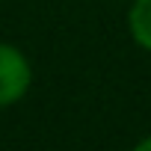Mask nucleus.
Instances as JSON below:
<instances>
[{
    "mask_svg": "<svg viewBox=\"0 0 151 151\" xmlns=\"http://www.w3.org/2000/svg\"><path fill=\"white\" fill-rule=\"evenodd\" d=\"M30 83H33L30 59L18 47L0 42V107H9V104L21 101L27 95Z\"/></svg>",
    "mask_w": 151,
    "mask_h": 151,
    "instance_id": "obj_1",
    "label": "nucleus"
},
{
    "mask_svg": "<svg viewBox=\"0 0 151 151\" xmlns=\"http://www.w3.org/2000/svg\"><path fill=\"white\" fill-rule=\"evenodd\" d=\"M127 30L139 47L151 50V0H133L127 12Z\"/></svg>",
    "mask_w": 151,
    "mask_h": 151,
    "instance_id": "obj_2",
    "label": "nucleus"
},
{
    "mask_svg": "<svg viewBox=\"0 0 151 151\" xmlns=\"http://www.w3.org/2000/svg\"><path fill=\"white\" fill-rule=\"evenodd\" d=\"M130 151H151V136H145V139H139Z\"/></svg>",
    "mask_w": 151,
    "mask_h": 151,
    "instance_id": "obj_3",
    "label": "nucleus"
}]
</instances>
